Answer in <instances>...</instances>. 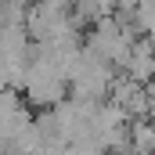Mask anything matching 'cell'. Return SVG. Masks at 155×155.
Listing matches in <instances>:
<instances>
[{
	"mask_svg": "<svg viewBox=\"0 0 155 155\" xmlns=\"http://www.w3.org/2000/svg\"><path fill=\"white\" fill-rule=\"evenodd\" d=\"M134 141H137L141 152H152L155 148V126H137L134 130Z\"/></svg>",
	"mask_w": 155,
	"mask_h": 155,
	"instance_id": "cell-1",
	"label": "cell"
}]
</instances>
